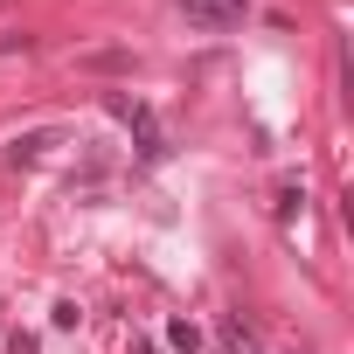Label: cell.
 Listing matches in <instances>:
<instances>
[{
  "instance_id": "obj_1",
  "label": "cell",
  "mask_w": 354,
  "mask_h": 354,
  "mask_svg": "<svg viewBox=\"0 0 354 354\" xmlns=\"http://www.w3.org/2000/svg\"><path fill=\"white\" fill-rule=\"evenodd\" d=\"M104 111L132 125V153H139V160H167V132H160V118H153V104H139V97H125V91H111V97H104Z\"/></svg>"
},
{
  "instance_id": "obj_2",
  "label": "cell",
  "mask_w": 354,
  "mask_h": 354,
  "mask_svg": "<svg viewBox=\"0 0 354 354\" xmlns=\"http://www.w3.org/2000/svg\"><path fill=\"white\" fill-rule=\"evenodd\" d=\"M49 146H63V125H42V132H15V139H8V160H15V167H35Z\"/></svg>"
},
{
  "instance_id": "obj_3",
  "label": "cell",
  "mask_w": 354,
  "mask_h": 354,
  "mask_svg": "<svg viewBox=\"0 0 354 354\" xmlns=\"http://www.w3.org/2000/svg\"><path fill=\"white\" fill-rule=\"evenodd\" d=\"M250 0H188V21L195 28H236Z\"/></svg>"
},
{
  "instance_id": "obj_4",
  "label": "cell",
  "mask_w": 354,
  "mask_h": 354,
  "mask_svg": "<svg viewBox=\"0 0 354 354\" xmlns=\"http://www.w3.org/2000/svg\"><path fill=\"white\" fill-rule=\"evenodd\" d=\"M250 347H257V326H250L243 313H230V319H223V354H250Z\"/></svg>"
},
{
  "instance_id": "obj_5",
  "label": "cell",
  "mask_w": 354,
  "mask_h": 354,
  "mask_svg": "<svg viewBox=\"0 0 354 354\" xmlns=\"http://www.w3.org/2000/svg\"><path fill=\"white\" fill-rule=\"evenodd\" d=\"M167 347H174V354H195V347H202V326H195V319H167Z\"/></svg>"
},
{
  "instance_id": "obj_6",
  "label": "cell",
  "mask_w": 354,
  "mask_h": 354,
  "mask_svg": "<svg viewBox=\"0 0 354 354\" xmlns=\"http://www.w3.org/2000/svg\"><path fill=\"white\" fill-rule=\"evenodd\" d=\"M299 209H306V188H299V181H292V188H285V195H278V223H292V216H299Z\"/></svg>"
},
{
  "instance_id": "obj_7",
  "label": "cell",
  "mask_w": 354,
  "mask_h": 354,
  "mask_svg": "<svg viewBox=\"0 0 354 354\" xmlns=\"http://www.w3.org/2000/svg\"><path fill=\"white\" fill-rule=\"evenodd\" d=\"M49 319H56V326H63V333H70V326H77V319H84V306H77V299H56V313H49Z\"/></svg>"
},
{
  "instance_id": "obj_8",
  "label": "cell",
  "mask_w": 354,
  "mask_h": 354,
  "mask_svg": "<svg viewBox=\"0 0 354 354\" xmlns=\"http://www.w3.org/2000/svg\"><path fill=\"white\" fill-rule=\"evenodd\" d=\"M132 354H160V347H153V340H139V333H132Z\"/></svg>"
}]
</instances>
